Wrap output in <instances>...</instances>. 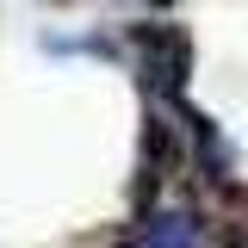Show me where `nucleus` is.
<instances>
[{"label":"nucleus","mask_w":248,"mask_h":248,"mask_svg":"<svg viewBox=\"0 0 248 248\" xmlns=\"http://www.w3.org/2000/svg\"><path fill=\"white\" fill-rule=\"evenodd\" d=\"M168 168H180V130L168 112H149L143 118V192L155 199V186L168 180ZM137 192V199H143Z\"/></svg>","instance_id":"obj_3"},{"label":"nucleus","mask_w":248,"mask_h":248,"mask_svg":"<svg viewBox=\"0 0 248 248\" xmlns=\"http://www.w3.org/2000/svg\"><path fill=\"white\" fill-rule=\"evenodd\" d=\"M130 50H137V81L149 99L161 106H174L186 87V75H192V37L186 25L174 19H143V25H130Z\"/></svg>","instance_id":"obj_1"},{"label":"nucleus","mask_w":248,"mask_h":248,"mask_svg":"<svg viewBox=\"0 0 248 248\" xmlns=\"http://www.w3.org/2000/svg\"><path fill=\"white\" fill-rule=\"evenodd\" d=\"M143 6H161V0H143Z\"/></svg>","instance_id":"obj_5"},{"label":"nucleus","mask_w":248,"mask_h":248,"mask_svg":"<svg viewBox=\"0 0 248 248\" xmlns=\"http://www.w3.org/2000/svg\"><path fill=\"white\" fill-rule=\"evenodd\" d=\"M199 242H205V223L192 211H149L124 248H199Z\"/></svg>","instance_id":"obj_4"},{"label":"nucleus","mask_w":248,"mask_h":248,"mask_svg":"<svg viewBox=\"0 0 248 248\" xmlns=\"http://www.w3.org/2000/svg\"><path fill=\"white\" fill-rule=\"evenodd\" d=\"M180 106V118H186V143H192V161H199V174L211 186H230V168H236V149H230V137L217 130L205 112H192L186 99H174Z\"/></svg>","instance_id":"obj_2"}]
</instances>
